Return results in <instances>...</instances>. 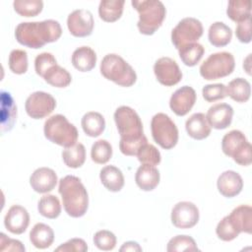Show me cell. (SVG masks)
I'll return each mask as SVG.
<instances>
[{
	"label": "cell",
	"instance_id": "6da1fadb",
	"mask_svg": "<svg viewBox=\"0 0 252 252\" xmlns=\"http://www.w3.org/2000/svg\"><path fill=\"white\" fill-rule=\"evenodd\" d=\"M61 26L55 20L24 22L20 23L15 30L17 41L22 45L33 49L56 41L61 36Z\"/></svg>",
	"mask_w": 252,
	"mask_h": 252
},
{
	"label": "cell",
	"instance_id": "7a4b0ae2",
	"mask_svg": "<svg viewBox=\"0 0 252 252\" xmlns=\"http://www.w3.org/2000/svg\"><path fill=\"white\" fill-rule=\"evenodd\" d=\"M58 191L61 195L65 212L72 218L83 217L89 207L87 189L81 179L74 175H66L59 181Z\"/></svg>",
	"mask_w": 252,
	"mask_h": 252
},
{
	"label": "cell",
	"instance_id": "3957f363",
	"mask_svg": "<svg viewBox=\"0 0 252 252\" xmlns=\"http://www.w3.org/2000/svg\"><path fill=\"white\" fill-rule=\"evenodd\" d=\"M132 6L139 13L138 30L146 35L153 34L162 24L166 10L158 0H133Z\"/></svg>",
	"mask_w": 252,
	"mask_h": 252
},
{
	"label": "cell",
	"instance_id": "277c9868",
	"mask_svg": "<svg viewBox=\"0 0 252 252\" xmlns=\"http://www.w3.org/2000/svg\"><path fill=\"white\" fill-rule=\"evenodd\" d=\"M100 73L105 79L121 87H131L137 80L136 72L132 66L114 53H109L102 58Z\"/></svg>",
	"mask_w": 252,
	"mask_h": 252
},
{
	"label": "cell",
	"instance_id": "5b68a950",
	"mask_svg": "<svg viewBox=\"0 0 252 252\" xmlns=\"http://www.w3.org/2000/svg\"><path fill=\"white\" fill-rule=\"evenodd\" d=\"M43 131L47 140L64 148L75 145L79 136L77 128L62 114H55L47 118Z\"/></svg>",
	"mask_w": 252,
	"mask_h": 252
},
{
	"label": "cell",
	"instance_id": "8992f818",
	"mask_svg": "<svg viewBox=\"0 0 252 252\" xmlns=\"http://www.w3.org/2000/svg\"><path fill=\"white\" fill-rule=\"evenodd\" d=\"M221 149L225 156L232 158L240 165L247 166L252 162L251 144L239 130H231L223 136Z\"/></svg>",
	"mask_w": 252,
	"mask_h": 252
},
{
	"label": "cell",
	"instance_id": "52a82bcc",
	"mask_svg": "<svg viewBox=\"0 0 252 252\" xmlns=\"http://www.w3.org/2000/svg\"><path fill=\"white\" fill-rule=\"evenodd\" d=\"M114 121L121 137L120 140H138L145 136L138 113L129 106L122 105L118 107L114 112Z\"/></svg>",
	"mask_w": 252,
	"mask_h": 252
},
{
	"label": "cell",
	"instance_id": "ba28073f",
	"mask_svg": "<svg viewBox=\"0 0 252 252\" xmlns=\"http://www.w3.org/2000/svg\"><path fill=\"white\" fill-rule=\"evenodd\" d=\"M235 67L230 52L221 51L211 54L200 66V75L205 80H217L230 75Z\"/></svg>",
	"mask_w": 252,
	"mask_h": 252
},
{
	"label": "cell",
	"instance_id": "9c48e42d",
	"mask_svg": "<svg viewBox=\"0 0 252 252\" xmlns=\"http://www.w3.org/2000/svg\"><path fill=\"white\" fill-rule=\"evenodd\" d=\"M152 136L162 149H172L178 142V129L165 113H157L151 121Z\"/></svg>",
	"mask_w": 252,
	"mask_h": 252
},
{
	"label": "cell",
	"instance_id": "30bf717a",
	"mask_svg": "<svg viewBox=\"0 0 252 252\" xmlns=\"http://www.w3.org/2000/svg\"><path fill=\"white\" fill-rule=\"evenodd\" d=\"M203 34V25L196 18L182 19L171 32V41L176 49L196 42Z\"/></svg>",
	"mask_w": 252,
	"mask_h": 252
},
{
	"label": "cell",
	"instance_id": "8fae6325",
	"mask_svg": "<svg viewBox=\"0 0 252 252\" xmlns=\"http://www.w3.org/2000/svg\"><path fill=\"white\" fill-rule=\"evenodd\" d=\"M25 107L30 117L41 119L49 115L55 109L56 100L48 93L34 92L28 96Z\"/></svg>",
	"mask_w": 252,
	"mask_h": 252
},
{
	"label": "cell",
	"instance_id": "7c38bea8",
	"mask_svg": "<svg viewBox=\"0 0 252 252\" xmlns=\"http://www.w3.org/2000/svg\"><path fill=\"white\" fill-rule=\"evenodd\" d=\"M154 73L157 80L166 87L174 86L182 79V72L178 64L169 57L158 58L154 65Z\"/></svg>",
	"mask_w": 252,
	"mask_h": 252
},
{
	"label": "cell",
	"instance_id": "4fadbf2b",
	"mask_svg": "<svg viewBox=\"0 0 252 252\" xmlns=\"http://www.w3.org/2000/svg\"><path fill=\"white\" fill-rule=\"evenodd\" d=\"M198 220L199 210L192 202H179L171 211V222L178 228H191L197 224Z\"/></svg>",
	"mask_w": 252,
	"mask_h": 252
},
{
	"label": "cell",
	"instance_id": "5bb4252c",
	"mask_svg": "<svg viewBox=\"0 0 252 252\" xmlns=\"http://www.w3.org/2000/svg\"><path fill=\"white\" fill-rule=\"evenodd\" d=\"M93 14L86 9H77L69 14L67 18V27L70 33L77 37L90 35L94 30Z\"/></svg>",
	"mask_w": 252,
	"mask_h": 252
},
{
	"label": "cell",
	"instance_id": "9a60e30c",
	"mask_svg": "<svg viewBox=\"0 0 252 252\" xmlns=\"http://www.w3.org/2000/svg\"><path fill=\"white\" fill-rule=\"evenodd\" d=\"M196 97V92L193 88L183 86L172 94L169 99V106L176 115L184 116L194 106Z\"/></svg>",
	"mask_w": 252,
	"mask_h": 252
},
{
	"label": "cell",
	"instance_id": "2e32d148",
	"mask_svg": "<svg viewBox=\"0 0 252 252\" xmlns=\"http://www.w3.org/2000/svg\"><path fill=\"white\" fill-rule=\"evenodd\" d=\"M29 223L30 215L28 211L19 205L12 206L4 218L5 227L14 234H22L25 232Z\"/></svg>",
	"mask_w": 252,
	"mask_h": 252
},
{
	"label": "cell",
	"instance_id": "e0dca14e",
	"mask_svg": "<svg viewBox=\"0 0 252 252\" xmlns=\"http://www.w3.org/2000/svg\"><path fill=\"white\" fill-rule=\"evenodd\" d=\"M30 183L35 192L47 193L55 188L57 175L55 171L49 167H39L32 173Z\"/></svg>",
	"mask_w": 252,
	"mask_h": 252
},
{
	"label": "cell",
	"instance_id": "ac0fdd59",
	"mask_svg": "<svg viewBox=\"0 0 252 252\" xmlns=\"http://www.w3.org/2000/svg\"><path fill=\"white\" fill-rule=\"evenodd\" d=\"M233 109L227 103H217L211 106L206 118L211 127L215 129H225L232 121Z\"/></svg>",
	"mask_w": 252,
	"mask_h": 252
},
{
	"label": "cell",
	"instance_id": "d6986e66",
	"mask_svg": "<svg viewBox=\"0 0 252 252\" xmlns=\"http://www.w3.org/2000/svg\"><path fill=\"white\" fill-rule=\"evenodd\" d=\"M217 186L219 192L222 196L232 198L241 192L243 188V180L237 172L233 170H226L219 176Z\"/></svg>",
	"mask_w": 252,
	"mask_h": 252
},
{
	"label": "cell",
	"instance_id": "ffe728a7",
	"mask_svg": "<svg viewBox=\"0 0 252 252\" xmlns=\"http://www.w3.org/2000/svg\"><path fill=\"white\" fill-rule=\"evenodd\" d=\"M188 135L195 140H203L211 134V126L204 113L192 114L185 123Z\"/></svg>",
	"mask_w": 252,
	"mask_h": 252
},
{
	"label": "cell",
	"instance_id": "44dd1931",
	"mask_svg": "<svg viewBox=\"0 0 252 252\" xmlns=\"http://www.w3.org/2000/svg\"><path fill=\"white\" fill-rule=\"evenodd\" d=\"M159 171L154 165L142 164L136 171L135 181L138 187L144 191L154 190L159 183Z\"/></svg>",
	"mask_w": 252,
	"mask_h": 252
},
{
	"label": "cell",
	"instance_id": "7402d4cb",
	"mask_svg": "<svg viewBox=\"0 0 252 252\" xmlns=\"http://www.w3.org/2000/svg\"><path fill=\"white\" fill-rule=\"evenodd\" d=\"M233 226L240 232H252V208L248 205H240L227 216Z\"/></svg>",
	"mask_w": 252,
	"mask_h": 252
},
{
	"label": "cell",
	"instance_id": "603a6c76",
	"mask_svg": "<svg viewBox=\"0 0 252 252\" xmlns=\"http://www.w3.org/2000/svg\"><path fill=\"white\" fill-rule=\"evenodd\" d=\"M17 118V106L7 92H1V129L3 132L13 128Z\"/></svg>",
	"mask_w": 252,
	"mask_h": 252
},
{
	"label": "cell",
	"instance_id": "cb8c5ba5",
	"mask_svg": "<svg viewBox=\"0 0 252 252\" xmlns=\"http://www.w3.org/2000/svg\"><path fill=\"white\" fill-rule=\"evenodd\" d=\"M73 66L81 72H89L94 68L96 63V54L89 46H81L74 50L72 54Z\"/></svg>",
	"mask_w": 252,
	"mask_h": 252
},
{
	"label": "cell",
	"instance_id": "d4e9b609",
	"mask_svg": "<svg viewBox=\"0 0 252 252\" xmlns=\"http://www.w3.org/2000/svg\"><path fill=\"white\" fill-rule=\"evenodd\" d=\"M32 244L38 249H45L51 246L54 241V232L52 228L42 222L35 223L30 232Z\"/></svg>",
	"mask_w": 252,
	"mask_h": 252
},
{
	"label": "cell",
	"instance_id": "484cf974",
	"mask_svg": "<svg viewBox=\"0 0 252 252\" xmlns=\"http://www.w3.org/2000/svg\"><path fill=\"white\" fill-rule=\"evenodd\" d=\"M99 178L103 186L111 192H118L124 186L123 173L114 165H106L102 167L99 172Z\"/></svg>",
	"mask_w": 252,
	"mask_h": 252
},
{
	"label": "cell",
	"instance_id": "4316f807",
	"mask_svg": "<svg viewBox=\"0 0 252 252\" xmlns=\"http://www.w3.org/2000/svg\"><path fill=\"white\" fill-rule=\"evenodd\" d=\"M209 41L217 47H222L228 44L232 37L231 29L222 22L213 23L208 32Z\"/></svg>",
	"mask_w": 252,
	"mask_h": 252
},
{
	"label": "cell",
	"instance_id": "83f0119b",
	"mask_svg": "<svg viewBox=\"0 0 252 252\" xmlns=\"http://www.w3.org/2000/svg\"><path fill=\"white\" fill-rule=\"evenodd\" d=\"M82 128L86 135L90 137H97L105 129V120L103 116L95 111L87 112L81 121Z\"/></svg>",
	"mask_w": 252,
	"mask_h": 252
},
{
	"label": "cell",
	"instance_id": "f1b7e54d",
	"mask_svg": "<svg viewBox=\"0 0 252 252\" xmlns=\"http://www.w3.org/2000/svg\"><path fill=\"white\" fill-rule=\"evenodd\" d=\"M124 0H102L98 6V15L104 22L117 21L123 13Z\"/></svg>",
	"mask_w": 252,
	"mask_h": 252
},
{
	"label": "cell",
	"instance_id": "f546056e",
	"mask_svg": "<svg viewBox=\"0 0 252 252\" xmlns=\"http://www.w3.org/2000/svg\"><path fill=\"white\" fill-rule=\"evenodd\" d=\"M226 94L236 102H245L251 94V87L247 80L243 78L233 79L226 87Z\"/></svg>",
	"mask_w": 252,
	"mask_h": 252
},
{
	"label": "cell",
	"instance_id": "4dcf8cb0",
	"mask_svg": "<svg viewBox=\"0 0 252 252\" xmlns=\"http://www.w3.org/2000/svg\"><path fill=\"white\" fill-rule=\"evenodd\" d=\"M227 17L236 23L251 18V2L249 0H231L226 9Z\"/></svg>",
	"mask_w": 252,
	"mask_h": 252
},
{
	"label": "cell",
	"instance_id": "1f68e13d",
	"mask_svg": "<svg viewBox=\"0 0 252 252\" xmlns=\"http://www.w3.org/2000/svg\"><path fill=\"white\" fill-rule=\"evenodd\" d=\"M62 158L68 167L78 168L82 166L86 160V149L81 143L65 148L62 152Z\"/></svg>",
	"mask_w": 252,
	"mask_h": 252
},
{
	"label": "cell",
	"instance_id": "d6a6232c",
	"mask_svg": "<svg viewBox=\"0 0 252 252\" xmlns=\"http://www.w3.org/2000/svg\"><path fill=\"white\" fill-rule=\"evenodd\" d=\"M43 79L49 85L56 88L68 87L72 81L70 73L58 64L52 66L43 76Z\"/></svg>",
	"mask_w": 252,
	"mask_h": 252
},
{
	"label": "cell",
	"instance_id": "836d02e7",
	"mask_svg": "<svg viewBox=\"0 0 252 252\" xmlns=\"http://www.w3.org/2000/svg\"><path fill=\"white\" fill-rule=\"evenodd\" d=\"M39 214L47 219H56L61 213V205L59 199L51 194L43 195L37 205Z\"/></svg>",
	"mask_w": 252,
	"mask_h": 252
},
{
	"label": "cell",
	"instance_id": "e575fe53",
	"mask_svg": "<svg viewBox=\"0 0 252 252\" xmlns=\"http://www.w3.org/2000/svg\"><path fill=\"white\" fill-rule=\"evenodd\" d=\"M178 51H179V57L181 61L186 66L192 67V66H195L197 63H199V61L204 55L205 48L203 47L202 44L198 42H194V43H190L182 46L181 48L178 49Z\"/></svg>",
	"mask_w": 252,
	"mask_h": 252
},
{
	"label": "cell",
	"instance_id": "d590c367",
	"mask_svg": "<svg viewBox=\"0 0 252 252\" xmlns=\"http://www.w3.org/2000/svg\"><path fill=\"white\" fill-rule=\"evenodd\" d=\"M112 157V147L106 140L94 142L91 149L92 159L98 164L106 163Z\"/></svg>",
	"mask_w": 252,
	"mask_h": 252
},
{
	"label": "cell",
	"instance_id": "8d00e7d4",
	"mask_svg": "<svg viewBox=\"0 0 252 252\" xmlns=\"http://www.w3.org/2000/svg\"><path fill=\"white\" fill-rule=\"evenodd\" d=\"M168 252H186L198 251L199 248L195 240L188 235H176L172 237L166 246Z\"/></svg>",
	"mask_w": 252,
	"mask_h": 252
},
{
	"label": "cell",
	"instance_id": "74e56055",
	"mask_svg": "<svg viewBox=\"0 0 252 252\" xmlns=\"http://www.w3.org/2000/svg\"><path fill=\"white\" fill-rule=\"evenodd\" d=\"M13 6L19 15L23 17H34L41 12L43 2L41 0H15Z\"/></svg>",
	"mask_w": 252,
	"mask_h": 252
},
{
	"label": "cell",
	"instance_id": "f35d334b",
	"mask_svg": "<svg viewBox=\"0 0 252 252\" xmlns=\"http://www.w3.org/2000/svg\"><path fill=\"white\" fill-rule=\"evenodd\" d=\"M137 158L142 164H150V165H158L160 160V153L159 151L152 144L146 143L144 144L137 153Z\"/></svg>",
	"mask_w": 252,
	"mask_h": 252
},
{
	"label": "cell",
	"instance_id": "ab89813d",
	"mask_svg": "<svg viewBox=\"0 0 252 252\" xmlns=\"http://www.w3.org/2000/svg\"><path fill=\"white\" fill-rule=\"evenodd\" d=\"M9 68L18 75L24 74L28 70V53L23 49H14L9 55Z\"/></svg>",
	"mask_w": 252,
	"mask_h": 252
},
{
	"label": "cell",
	"instance_id": "60d3db41",
	"mask_svg": "<svg viewBox=\"0 0 252 252\" xmlns=\"http://www.w3.org/2000/svg\"><path fill=\"white\" fill-rule=\"evenodd\" d=\"M94 243L98 249L103 251H109L112 250L116 245V236L113 232L102 229L94 233Z\"/></svg>",
	"mask_w": 252,
	"mask_h": 252
},
{
	"label": "cell",
	"instance_id": "b9f144b4",
	"mask_svg": "<svg viewBox=\"0 0 252 252\" xmlns=\"http://www.w3.org/2000/svg\"><path fill=\"white\" fill-rule=\"evenodd\" d=\"M216 233L218 237L223 241H231L239 234L237 229L233 226L228 217H224L217 225Z\"/></svg>",
	"mask_w": 252,
	"mask_h": 252
},
{
	"label": "cell",
	"instance_id": "7bdbcfd3",
	"mask_svg": "<svg viewBox=\"0 0 252 252\" xmlns=\"http://www.w3.org/2000/svg\"><path fill=\"white\" fill-rule=\"evenodd\" d=\"M203 97L208 102H214L219 99L224 98L226 94V87L223 84H209L202 90Z\"/></svg>",
	"mask_w": 252,
	"mask_h": 252
},
{
	"label": "cell",
	"instance_id": "ee69618b",
	"mask_svg": "<svg viewBox=\"0 0 252 252\" xmlns=\"http://www.w3.org/2000/svg\"><path fill=\"white\" fill-rule=\"evenodd\" d=\"M57 64V61L55 59V57L53 56V54L49 53V52H42L40 54H38L35 59H34V69L37 75L41 76L43 78V76L45 75V73L54 65Z\"/></svg>",
	"mask_w": 252,
	"mask_h": 252
},
{
	"label": "cell",
	"instance_id": "f6af8a7d",
	"mask_svg": "<svg viewBox=\"0 0 252 252\" xmlns=\"http://www.w3.org/2000/svg\"><path fill=\"white\" fill-rule=\"evenodd\" d=\"M146 143H148L146 136H144L138 140H131V141L120 140L119 149H120L121 153L125 156H136L139 149Z\"/></svg>",
	"mask_w": 252,
	"mask_h": 252
},
{
	"label": "cell",
	"instance_id": "bcb514c9",
	"mask_svg": "<svg viewBox=\"0 0 252 252\" xmlns=\"http://www.w3.org/2000/svg\"><path fill=\"white\" fill-rule=\"evenodd\" d=\"M55 250L61 252H86L88 245L82 238H72L58 246Z\"/></svg>",
	"mask_w": 252,
	"mask_h": 252
},
{
	"label": "cell",
	"instance_id": "7dc6e473",
	"mask_svg": "<svg viewBox=\"0 0 252 252\" xmlns=\"http://www.w3.org/2000/svg\"><path fill=\"white\" fill-rule=\"evenodd\" d=\"M25 246L20 240L9 238L4 233H0V251L25 252Z\"/></svg>",
	"mask_w": 252,
	"mask_h": 252
},
{
	"label": "cell",
	"instance_id": "c3c4849f",
	"mask_svg": "<svg viewBox=\"0 0 252 252\" xmlns=\"http://www.w3.org/2000/svg\"><path fill=\"white\" fill-rule=\"evenodd\" d=\"M235 34L237 39L242 43H249L251 41V18L238 23Z\"/></svg>",
	"mask_w": 252,
	"mask_h": 252
},
{
	"label": "cell",
	"instance_id": "681fc988",
	"mask_svg": "<svg viewBox=\"0 0 252 252\" xmlns=\"http://www.w3.org/2000/svg\"><path fill=\"white\" fill-rule=\"evenodd\" d=\"M120 251H131V252H135V251H142L141 246L135 242V241H127L125 242L121 247H120Z\"/></svg>",
	"mask_w": 252,
	"mask_h": 252
}]
</instances>
